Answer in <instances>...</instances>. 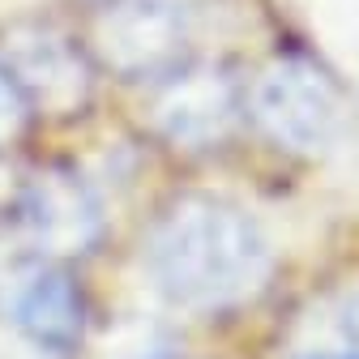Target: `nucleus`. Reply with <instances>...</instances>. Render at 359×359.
<instances>
[{"mask_svg": "<svg viewBox=\"0 0 359 359\" xmlns=\"http://www.w3.org/2000/svg\"><path fill=\"white\" fill-rule=\"evenodd\" d=\"M150 274L180 308H231L269 278V244L231 201L184 197L150 240Z\"/></svg>", "mask_w": 359, "mask_h": 359, "instance_id": "1", "label": "nucleus"}, {"mask_svg": "<svg viewBox=\"0 0 359 359\" xmlns=\"http://www.w3.org/2000/svg\"><path fill=\"white\" fill-rule=\"evenodd\" d=\"M252 116L278 146L295 154H321L342 137L346 99L321 65L287 56L257 77Z\"/></svg>", "mask_w": 359, "mask_h": 359, "instance_id": "2", "label": "nucleus"}, {"mask_svg": "<svg viewBox=\"0 0 359 359\" xmlns=\"http://www.w3.org/2000/svg\"><path fill=\"white\" fill-rule=\"evenodd\" d=\"M189 13L180 0H111L95 22V48L120 77H171L184 60Z\"/></svg>", "mask_w": 359, "mask_h": 359, "instance_id": "3", "label": "nucleus"}, {"mask_svg": "<svg viewBox=\"0 0 359 359\" xmlns=\"http://www.w3.org/2000/svg\"><path fill=\"white\" fill-rule=\"evenodd\" d=\"M0 69L13 77L30 107H43L52 116H73L90 99L86 52L52 26H13L5 34Z\"/></svg>", "mask_w": 359, "mask_h": 359, "instance_id": "4", "label": "nucleus"}, {"mask_svg": "<svg viewBox=\"0 0 359 359\" xmlns=\"http://www.w3.org/2000/svg\"><path fill=\"white\" fill-rule=\"evenodd\" d=\"M5 321L39 351H69L81 338L86 304L56 261H22L0 283Z\"/></svg>", "mask_w": 359, "mask_h": 359, "instance_id": "5", "label": "nucleus"}, {"mask_svg": "<svg viewBox=\"0 0 359 359\" xmlns=\"http://www.w3.org/2000/svg\"><path fill=\"white\" fill-rule=\"evenodd\" d=\"M18 231L43 257H73L90 252L103 231L99 201L73 171H39L18 197Z\"/></svg>", "mask_w": 359, "mask_h": 359, "instance_id": "6", "label": "nucleus"}, {"mask_svg": "<svg viewBox=\"0 0 359 359\" xmlns=\"http://www.w3.org/2000/svg\"><path fill=\"white\" fill-rule=\"evenodd\" d=\"M236 116L240 86L222 69H175L154 99V124L167 142L184 150H205L222 142L236 128Z\"/></svg>", "mask_w": 359, "mask_h": 359, "instance_id": "7", "label": "nucleus"}, {"mask_svg": "<svg viewBox=\"0 0 359 359\" xmlns=\"http://www.w3.org/2000/svg\"><path fill=\"white\" fill-rule=\"evenodd\" d=\"M26 111H30V103L22 99V90L13 86V77L0 69V150H5V146L18 137V133H22Z\"/></svg>", "mask_w": 359, "mask_h": 359, "instance_id": "8", "label": "nucleus"}, {"mask_svg": "<svg viewBox=\"0 0 359 359\" xmlns=\"http://www.w3.org/2000/svg\"><path fill=\"white\" fill-rule=\"evenodd\" d=\"M111 359H171V351H167V338L158 330H146V338L111 351Z\"/></svg>", "mask_w": 359, "mask_h": 359, "instance_id": "9", "label": "nucleus"}, {"mask_svg": "<svg viewBox=\"0 0 359 359\" xmlns=\"http://www.w3.org/2000/svg\"><path fill=\"white\" fill-rule=\"evenodd\" d=\"M342 330H346V338H351V346H355V359H359V291L346 299V308H342Z\"/></svg>", "mask_w": 359, "mask_h": 359, "instance_id": "10", "label": "nucleus"}, {"mask_svg": "<svg viewBox=\"0 0 359 359\" xmlns=\"http://www.w3.org/2000/svg\"><path fill=\"white\" fill-rule=\"evenodd\" d=\"M308 359H355V355H308Z\"/></svg>", "mask_w": 359, "mask_h": 359, "instance_id": "11", "label": "nucleus"}]
</instances>
